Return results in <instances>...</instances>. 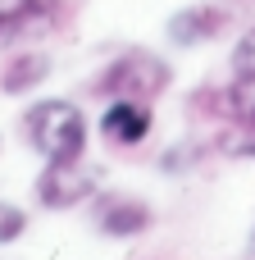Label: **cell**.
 I'll return each instance as SVG.
<instances>
[{"label": "cell", "instance_id": "6da1fadb", "mask_svg": "<svg viewBox=\"0 0 255 260\" xmlns=\"http://www.w3.org/2000/svg\"><path fill=\"white\" fill-rule=\"evenodd\" d=\"M23 128L46 160H82L87 151V119L73 101H37L23 114Z\"/></svg>", "mask_w": 255, "mask_h": 260}, {"label": "cell", "instance_id": "7a4b0ae2", "mask_svg": "<svg viewBox=\"0 0 255 260\" xmlns=\"http://www.w3.org/2000/svg\"><path fill=\"white\" fill-rule=\"evenodd\" d=\"M169 82H173L169 64H164L160 55H151V50H128V55H119V59L96 78V87H100L105 96H114V101H146V105H151L155 96H164Z\"/></svg>", "mask_w": 255, "mask_h": 260}, {"label": "cell", "instance_id": "3957f363", "mask_svg": "<svg viewBox=\"0 0 255 260\" xmlns=\"http://www.w3.org/2000/svg\"><path fill=\"white\" fill-rule=\"evenodd\" d=\"M100 187V169L82 165V160H46L41 178H37V197L46 210H68L78 201H87Z\"/></svg>", "mask_w": 255, "mask_h": 260}, {"label": "cell", "instance_id": "277c9868", "mask_svg": "<svg viewBox=\"0 0 255 260\" xmlns=\"http://www.w3.org/2000/svg\"><path fill=\"white\" fill-rule=\"evenodd\" d=\"M228 27V9L224 5H187L169 18V37L178 46H201V41H214L219 32Z\"/></svg>", "mask_w": 255, "mask_h": 260}, {"label": "cell", "instance_id": "5b68a950", "mask_svg": "<svg viewBox=\"0 0 255 260\" xmlns=\"http://www.w3.org/2000/svg\"><path fill=\"white\" fill-rule=\"evenodd\" d=\"M100 128L110 142L119 146H137L151 133V105L146 101H110V110L100 114Z\"/></svg>", "mask_w": 255, "mask_h": 260}, {"label": "cell", "instance_id": "8992f818", "mask_svg": "<svg viewBox=\"0 0 255 260\" xmlns=\"http://www.w3.org/2000/svg\"><path fill=\"white\" fill-rule=\"evenodd\" d=\"M55 14H59V0H0V37L46 27Z\"/></svg>", "mask_w": 255, "mask_h": 260}, {"label": "cell", "instance_id": "52a82bcc", "mask_svg": "<svg viewBox=\"0 0 255 260\" xmlns=\"http://www.w3.org/2000/svg\"><path fill=\"white\" fill-rule=\"evenodd\" d=\"M100 229L114 233V238H137L151 229V210L141 201H128V197H114L100 206Z\"/></svg>", "mask_w": 255, "mask_h": 260}, {"label": "cell", "instance_id": "ba28073f", "mask_svg": "<svg viewBox=\"0 0 255 260\" xmlns=\"http://www.w3.org/2000/svg\"><path fill=\"white\" fill-rule=\"evenodd\" d=\"M46 78H50V59H41V55H18V59H9L5 73H0V91L23 96V91H32V87L46 82Z\"/></svg>", "mask_w": 255, "mask_h": 260}, {"label": "cell", "instance_id": "9c48e42d", "mask_svg": "<svg viewBox=\"0 0 255 260\" xmlns=\"http://www.w3.org/2000/svg\"><path fill=\"white\" fill-rule=\"evenodd\" d=\"M214 105L233 123H255V73H237V82H228Z\"/></svg>", "mask_w": 255, "mask_h": 260}, {"label": "cell", "instance_id": "30bf717a", "mask_svg": "<svg viewBox=\"0 0 255 260\" xmlns=\"http://www.w3.org/2000/svg\"><path fill=\"white\" fill-rule=\"evenodd\" d=\"M214 151L228 160H255V123H233L214 137Z\"/></svg>", "mask_w": 255, "mask_h": 260}, {"label": "cell", "instance_id": "8fae6325", "mask_svg": "<svg viewBox=\"0 0 255 260\" xmlns=\"http://www.w3.org/2000/svg\"><path fill=\"white\" fill-rule=\"evenodd\" d=\"M23 229H27V215H23L14 201H0V247H5V242H18Z\"/></svg>", "mask_w": 255, "mask_h": 260}, {"label": "cell", "instance_id": "7c38bea8", "mask_svg": "<svg viewBox=\"0 0 255 260\" xmlns=\"http://www.w3.org/2000/svg\"><path fill=\"white\" fill-rule=\"evenodd\" d=\"M233 69L237 73H255V27H246L242 41L233 46Z\"/></svg>", "mask_w": 255, "mask_h": 260}, {"label": "cell", "instance_id": "4fadbf2b", "mask_svg": "<svg viewBox=\"0 0 255 260\" xmlns=\"http://www.w3.org/2000/svg\"><path fill=\"white\" fill-rule=\"evenodd\" d=\"M251 251H255V233H251Z\"/></svg>", "mask_w": 255, "mask_h": 260}]
</instances>
